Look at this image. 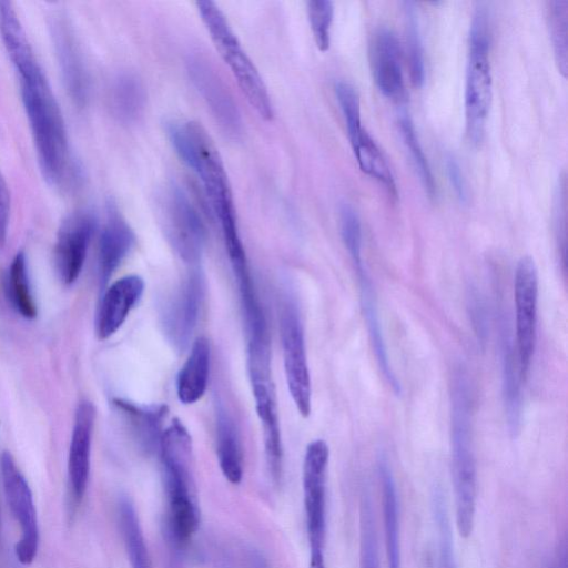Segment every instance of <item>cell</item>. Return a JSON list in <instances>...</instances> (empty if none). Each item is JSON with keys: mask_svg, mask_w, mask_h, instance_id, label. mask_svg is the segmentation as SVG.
I'll use <instances>...</instances> for the list:
<instances>
[{"mask_svg": "<svg viewBox=\"0 0 568 568\" xmlns=\"http://www.w3.org/2000/svg\"><path fill=\"white\" fill-rule=\"evenodd\" d=\"M0 38L18 75L40 171L49 184L61 185L73 169L62 112L12 2L6 0H0Z\"/></svg>", "mask_w": 568, "mask_h": 568, "instance_id": "obj_1", "label": "cell"}, {"mask_svg": "<svg viewBox=\"0 0 568 568\" xmlns=\"http://www.w3.org/2000/svg\"><path fill=\"white\" fill-rule=\"evenodd\" d=\"M159 453L166 497L164 531L174 548H183L201 523L193 475L192 438L184 425L174 419L163 432Z\"/></svg>", "mask_w": 568, "mask_h": 568, "instance_id": "obj_2", "label": "cell"}, {"mask_svg": "<svg viewBox=\"0 0 568 568\" xmlns=\"http://www.w3.org/2000/svg\"><path fill=\"white\" fill-rule=\"evenodd\" d=\"M450 464L456 526L470 536L476 511L477 471L471 432V396L467 375L455 372L450 386Z\"/></svg>", "mask_w": 568, "mask_h": 568, "instance_id": "obj_3", "label": "cell"}, {"mask_svg": "<svg viewBox=\"0 0 568 568\" xmlns=\"http://www.w3.org/2000/svg\"><path fill=\"white\" fill-rule=\"evenodd\" d=\"M165 131L176 154L200 179L221 230L236 227L231 185L210 134L192 120H171L165 123Z\"/></svg>", "mask_w": 568, "mask_h": 568, "instance_id": "obj_4", "label": "cell"}, {"mask_svg": "<svg viewBox=\"0 0 568 568\" xmlns=\"http://www.w3.org/2000/svg\"><path fill=\"white\" fill-rule=\"evenodd\" d=\"M195 4L214 47L230 68L246 100L262 119L272 120L274 111L267 88L226 17L214 1L200 0Z\"/></svg>", "mask_w": 568, "mask_h": 568, "instance_id": "obj_5", "label": "cell"}, {"mask_svg": "<svg viewBox=\"0 0 568 568\" xmlns=\"http://www.w3.org/2000/svg\"><path fill=\"white\" fill-rule=\"evenodd\" d=\"M329 448L314 439L305 449L302 484L310 556H324L326 537V476Z\"/></svg>", "mask_w": 568, "mask_h": 568, "instance_id": "obj_6", "label": "cell"}, {"mask_svg": "<svg viewBox=\"0 0 568 568\" xmlns=\"http://www.w3.org/2000/svg\"><path fill=\"white\" fill-rule=\"evenodd\" d=\"M280 331L287 387L298 413L303 417H308L312 407V387L304 328L300 312L295 303L290 300L281 306Z\"/></svg>", "mask_w": 568, "mask_h": 568, "instance_id": "obj_7", "label": "cell"}, {"mask_svg": "<svg viewBox=\"0 0 568 568\" xmlns=\"http://www.w3.org/2000/svg\"><path fill=\"white\" fill-rule=\"evenodd\" d=\"M0 476L9 508L20 527L16 557L20 564L30 565L40 542L37 511L30 486L9 452L0 456Z\"/></svg>", "mask_w": 568, "mask_h": 568, "instance_id": "obj_8", "label": "cell"}, {"mask_svg": "<svg viewBox=\"0 0 568 568\" xmlns=\"http://www.w3.org/2000/svg\"><path fill=\"white\" fill-rule=\"evenodd\" d=\"M515 334L520 377L530 371L537 339L538 271L531 256H523L514 275Z\"/></svg>", "mask_w": 568, "mask_h": 568, "instance_id": "obj_9", "label": "cell"}, {"mask_svg": "<svg viewBox=\"0 0 568 568\" xmlns=\"http://www.w3.org/2000/svg\"><path fill=\"white\" fill-rule=\"evenodd\" d=\"M165 233L181 258L195 265L200 262L205 230L200 213L179 185H170L161 202Z\"/></svg>", "mask_w": 568, "mask_h": 568, "instance_id": "obj_10", "label": "cell"}, {"mask_svg": "<svg viewBox=\"0 0 568 568\" xmlns=\"http://www.w3.org/2000/svg\"><path fill=\"white\" fill-rule=\"evenodd\" d=\"M247 371L256 413L263 428L267 468L273 481L280 483L283 473V445L271 362L247 363Z\"/></svg>", "mask_w": 568, "mask_h": 568, "instance_id": "obj_11", "label": "cell"}, {"mask_svg": "<svg viewBox=\"0 0 568 568\" xmlns=\"http://www.w3.org/2000/svg\"><path fill=\"white\" fill-rule=\"evenodd\" d=\"M186 70L195 90L222 131L231 139H239L243 131L241 113L210 61L197 52L190 53L186 59Z\"/></svg>", "mask_w": 568, "mask_h": 568, "instance_id": "obj_12", "label": "cell"}, {"mask_svg": "<svg viewBox=\"0 0 568 568\" xmlns=\"http://www.w3.org/2000/svg\"><path fill=\"white\" fill-rule=\"evenodd\" d=\"M95 227V216L84 210L71 213L61 223L54 245V265L64 285L73 284L81 274Z\"/></svg>", "mask_w": 568, "mask_h": 568, "instance_id": "obj_13", "label": "cell"}, {"mask_svg": "<svg viewBox=\"0 0 568 568\" xmlns=\"http://www.w3.org/2000/svg\"><path fill=\"white\" fill-rule=\"evenodd\" d=\"M493 100V79L489 50L469 48L466 73V132L473 144H479Z\"/></svg>", "mask_w": 568, "mask_h": 568, "instance_id": "obj_14", "label": "cell"}, {"mask_svg": "<svg viewBox=\"0 0 568 568\" xmlns=\"http://www.w3.org/2000/svg\"><path fill=\"white\" fill-rule=\"evenodd\" d=\"M49 28L65 90L77 105H84L89 94V77L73 29L68 19L58 12L51 16Z\"/></svg>", "mask_w": 568, "mask_h": 568, "instance_id": "obj_15", "label": "cell"}, {"mask_svg": "<svg viewBox=\"0 0 568 568\" xmlns=\"http://www.w3.org/2000/svg\"><path fill=\"white\" fill-rule=\"evenodd\" d=\"M204 293L201 274L193 271L163 312V327L170 342L178 348H184L196 326Z\"/></svg>", "mask_w": 568, "mask_h": 568, "instance_id": "obj_16", "label": "cell"}, {"mask_svg": "<svg viewBox=\"0 0 568 568\" xmlns=\"http://www.w3.org/2000/svg\"><path fill=\"white\" fill-rule=\"evenodd\" d=\"M95 407L83 399L78 404L68 455V477L75 501H80L88 487Z\"/></svg>", "mask_w": 568, "mask_h": 568, "instance_id": "obj_17", "label": "cell"}, {"mask_svg": "<svg viewBox=\"0 0 568 568\" xmlns=\"http://www.w3.org/2000/svg\"><path fill=\"white\" fill-rule=\"evenodd\" d=\"M143 292L144 281L139 275L123 276L105 290L95 317L99 339H108L120 329Z\"/></svg>", "mask_w": 568, "mask_h": 568, "instance_id": "obj_18", "label": "cell"}, {"mask_svg": "<svg viewBox=\"0 0 568 568\" xmlns=\"http://www.w3.org/2000/svg\"><path fill=\"white\" fill-rule=\"evenodd\" d=\"M135 235L112 201L99 237L98 266L101 284H105L134 246Z\"/></svg>", "mask_w": 568, "mask_h": 568, "instance_id": "obj_19", "label": "cell"}, {"mask_svg": "<svg viewBox=\"0 0 568 568\" xmlns=\"http://www.w3.org/2000/svg\"><path fill=\"white\" fill-rule=\"evenodd\" d=\"M372 71L378 90L387 98L404 95L400 49L395 33L379 28L371 44Z\"/></svg>", "mask_w": 568, "mask_h": 568, "instance_id": "obj_20", "label": "cell"}, {"mask_svg": "<svg viewBox=\"0 0 568 568\" xmlns=\"http://www.w3.org/2000/svg\"><path fill=\"white\" fill-rule=\"evenodd\" d=\"M113 406L129 427L138 446L146 454L159 452L163 434V420L168 408L162 404L139 405L123 398H114Z\"/></svg>", "mask_w": 568, "mask_h": 568, "instance_id": "obj_21", "label": "cell"}, {"mask_svg": "<svg viewBox=\"0 0 568 568\" xmlns=\"http://www.w3.org/2000/svg\"><path fill=\"white\" fill-rule=\"evenodd\" d=\"M352 263L358 277L362 314L366 322L369 339L375 353L377 364L386 382L393 392L398 396L402 393V386L389 364L371 278L365 270L363 258L352 261Z\"/></svg>", "mask_w": 568, "mask_h": 568, "instance_id": "obj_22", "label": "cell"}, {"mask_svg": "<svg viewBox=\"0 0 568 568\" xmlns=\"http://www.w3.org/2000/svg\"><path fill=\"white\" fill-rule=\"evenodd\" d=\"M211 365L209 341L197 337L176 378V394L182 404L191 405L200 400L207 387Z\"/></svg>", "mask_w": 568, "mask_h": 568, "instance_id": "obj_23", "label": "cell"}, {"mask_svg": "<svg viewBox=\"0 0 568 568\" xmlns=\"http://www.w3.org/2000/svg\"><path fill=\"white\" fill-rule=\"evenodd\" d=\"M377 473L383 498V518L387 568H400L398 496L388 460L381 456Z\"/></svg>", "mask_w": 568, "mask_h": 568, "instance_id": "obj_24", "label": "cell"}, {"mask_svg": "<svg viewBox=\"0 0 568 568\" xmlns=\"http://www.w3.org/2000/svg\"><path fill=\"white\" fill-rule=\"evenodd\" d=\"M501 339V375L503 398L507 424L511 436L519 433L523 416V397L520 392V372L517 368L514 339L509 338L508 331L503 329Z\"/></svg>", "mask_w": 568, "mask_h": 568, "instance_id": "obj_25", "label": "cell"}, {"mask_svg": "<svg viewBox=\"0 0 568 568\" xmlns=\"http://www.w3.org/2000/svg\"><path fill=\"white\" fill-rule=\"evenodd\" d=\"M216 455L223 476L234 485L243 477V455L239 432L223 406L216 409Z\"/></svg>", "mask_w": 568, "mask_h": 568, "instance_id": "obj_26", "label": "cell"}, {"mask_svg": "<svg viewBox=\"0 0 568 568\" xmlns=\"http://www.w3.org/2000/svg\"><path fill=\"white\" fill-rule=\"evenodd\" d=\"M110 103L121 123L135 122L145 104V91L139 77L128 71L119 73L111 84Z\"/></svg>", "mask_w": 568, "mask_h": 568, "instance_id": "obj_27", "label": "cell"}, {"mask_svg": "<svg viewBox=\"0 0 568 568\" xmlns=\"http://www.w3.org/2000/svg\"><path fill=\"white\" fill-rule=\"evenodd\" d=\"M118 518L131 568H152L134 505L128 496L118 500Z\"/></svg>", "mask_w": 568, "mask_h": 568, "instance_id": "obj_28", "label": "cell"}, {"mask_svg": "<svg viewBox=\"0 0 568 568\" xmlns=\"http://www.w3.org/2000/svg\"><path fill=\"white\" fill-rule=\"evenodd\" d=\"M432 516L435 529L433 568H457L446 498L439 488L432 494Z\"/></svg>", "mask_w": 568, "mask_h": 568, "instance_id": "obj_29", "label": "cell"}, {"mask_svg": "<svg viewBox=\"0 0 568 568\" xmlns=\"http://www.w3.org/2000/svg\"><path fill=\"white\" fill-rule=\"evenodd\" d=\"M6 288L16 312L26 320H33L38 314L37 303L31 291L26 254L22 251L11 261Z\"/></svg>", "mask_w": 568, "mask_h": 568, "instance_id": "obj_30", "label": "cell"}, {"mask_svg": "<svg viewBox=\"0 0 568 568\" xmlns=\"http://www.w3.org/2000/svg\"><path fill=\"white\" fill-rule=\"evenodd\" d=\"M352 148L359 169L384 184L387 191L396 196V184L390 168L379 148L365 130L362 131Z\"/></svg>", "mask_w": 568, "mask_h": 568, "instance_id": "obj_31", "label": "cell"}, {"mask_svg": "<svg viewBox=\"0 0 568 568\" xmlns=\"http://www.w3.org/2000/svg\"><path fill=\"white\" fill-rule=\"evenodd\" d=\"M372 495L363 489L359 499V568H381Z\"/></svg>", "mask_w": 568, "mask_h": 568, "instance_id": "obj_32", "label": "cell"}, {"mask_svg": "<svg viewBox=\"0 0 568 568\" xmlns=\"http://www.w3.org/2000/svg\"><path fill=\"white\" fill-rule=\"evenodd\" d=\"M547 26L558 70L566 77L568 69L567 0H552L547 3Z\"/></svg>", "mask_w": 568, "mask_h": 568, "instance_id": "obj_33", "label": "cell"}, {"mask_svg": "<svg viewBox=\"0 0 568 568\" xmlns=\"http://www.w3.org/2000/svg\"><path fill=\"white\" fill-rule=\"evenodd\" d=\"M406 49L410 79L415 87L423 85L425 80L424 48L420 37L418 13L414 2H404Z\"/></svg>", "mask_w": 568, "mask_h": 568, "instance_id": "obj_34", "label": "cell"}, {"mask_svg": "<svg viewBox=\"0 0 568 568\" xmlns=\"http://www.w3.org/2000/svg\"><path fill=\"white\" fill-rule=\"evenodd\" d=\"M399 130L406 149L409 152L419 180L430 199L436 197L437 189L428 161L416 135L410 118L406 113L399 116Z\"/></svg>", "mask_w": 568, "mask_h": 568, "instance_id": "obj_35", "label": "cell"}, {"mask_svg": "<svg viewBox=\"0 0 568 568\" xmlns=\"http://www.w3.org/2000/svg\"><path fill=\"white\" fill-rule=\"evenodd\" d=\"M335 94L345 119L349 142L353 145L364 130L361 122L359 94L353 84L342 80L335 83Z\"/></svg>", "mask_w": 568, "mask_h": 568, "instance_id": "obj_36", "label": "cell"}, {"mask_svg": "<svg viewBox=\"0 0 568 568\" xmlns=\"http://www.w3.org/2000/svg\"><path fill=\"white\" fill-rule=\"evenodd\" d=\"M307 16L314 41L320 51L325 52L331 44V27L334 6L328 0H311L307 2Z\"/></svg>", "mask_w": 568, "mask_h": 568, "instance_id": "obj_37", "label": "cell"}, {"mask_svg": "<svg viewBox=\"0 0 568 568\" xmlns=\"http://www.w3.org/2000/svg\"><path fill=\"white\" fill-rule=\"evenodd\" d=\"M341 234L351 260L362 258V225L356 211L349 204L339 210Z\"/></svg>", "mask_w": 568, "mask_h": 568, "instance_id": "obj_38", "label": "cell"}, {"mask_svg": "<svg viewBox=\"0 0 568 568\" xmlns=\"http://www.w3.org/2000/svg\"><path fill=\"white\" fill-rule=\"evenodd\" d=\"M490 37L489 13L484 6L479 4L471 18L469 29V48L489 50Z\"/></svg>", "mask_w": 568, "mask_h": 568, "instance_id": "obj_39", "label": "cell"}, {"mask_svg": "<svg viewBox=\"0 0 568 568\" xmlns=\"http://www.w3.org/2000/svg\"><path fill=\"white\" fill-rule=\"evenodd\" d=\"M566 178L561 176L555 200V225L559 246L565 260L566 256V234H567V199H566Z\"/></svg>", "mask_w": 568, "mask_h": 568, "instance_id": "obj_40", "label": "cell"}, {"mask_svg": "<svg viewBox=\"0 0 568 568\" xmlns=\"http://www.w3.org/2000/svg\"><path fill=\"white\" fill-rule=\"evenodd\" d=\"M446 172L448 175V180L456 193V196L462 203H467L468 201V192L466 182L460 170L458 162L454 159L453 155H447L446 161Z\"/></svg>", "mask_w": 568, "mask_h": 568, "instance_id": "obj_41", "label": "cell"}, {"mask_svg": "<svg viewBox=\"0 0 568 568\" xmlns=\"http://www.w3.org/2000/svg\"><path fill=\"white\" fill-rule=\"evenodd\" d=\"M11 199L8 184L0 172V247L6 244L10 221Z\"/></svg>", "mask_w": 568, "mask_h": 568, "instance_id": "obj_42", "label": "cell"}, {"mask_svg": "<svg viewBox=\"0 0 568 568\" xmlns=\"http://www.w3.org/2000/svg\"><path fill=\"white\" fill-rule=\"evenodd\" d=\"M251 566L250 568H268L265 559L258 554L255 552L251 555L250 557Z\"/></svg>", "mask_w": 568, "mask_h": 568, "instance_id": "obj_43", "label": "cell"}, {"mask_svg": "<svg viewBox=\"0 0 568 568\" xmlns=\"http://www.w3.org/2000/svg\"><path fill=\"white\" fill-rule=\"evenodd\" d=\"M4 542H3V528H2V517H1V507H0V568H4Z\"/></svg>", "mask_w": 568, "mask_h": 568, "instance_id": "obj_44", "label": "cell"}, {"mask_svg": "<svg viewBox=\"0 0 568 568\" xmlns=\"http://www.w3.org/2000/svg\"><path fill=\"white\" fill-rule=\"evenodd\" d=\"M554 568H567L566 546L560 548V551L558 552V557H557Z\"/></svg>", "mask_w": 568, "mask_h": 568, "instance_id": "obj_45", "label": "cell"}, {"mask_svg": "<svg viewBox=\"0 0 568 568\" xmlns=\"http://www.w3.org/2000/svg\"><path fill=\"white\" fill-rule=\"evenodd\" d=\"M308 568H326L324 556H310Z\"/></svg>", "mask_w": 568, "mask_h": 568, "instance_id": "obj_46", "label": "cell"}]
</instances>
